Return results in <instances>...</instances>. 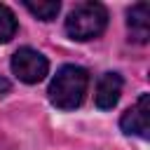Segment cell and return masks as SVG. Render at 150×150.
<instances>
[{
	"mask_svg": "<svg viewBox=\"0 0 150 150\" xmlns=\"http://www.w3.org/2000/svg\"><path fill=\"white\" fill-rule=\"evenodd\" d=\"M87 87H89V73L82 66L66 63L52 77L47 96H49L54 108H59V110H75V108L82 105Z\"/></svg>",
	"mask_w": 150,
	"mask_h": 150,
	"instance_id": "obj_1",
	"label": "cell"
},
{
	"mask_svg": "<svg viewBox=\"0 0 150 150\" xmlns=\"http://www.w3.org/2000/svg\"><path fill=\"white\" fill-rule=\"evenodd\" d=\"M108 26V9L101 2H80L66 16V33L77 42H87L98 38Z\"/></svg>",
	"mask_w": 150,
	"mask_h": 150,
	"instance_id": "obj_2",
	"label": "cell"
},
{
	"mask_svg": "<svg viewBox=\"0 0 150 150\" xmlns=\"http://www.w3.org/2000/svg\"><path fill=\"white\" fill-rule=\"evenodd\" d=\"M9 68L12 73L26 82V84H38L47 77L49 73V61L42 52L33 49V47H19L14 54H12V61H9Z\"/></svg>",
	"mask_w": 150,
	"mask_h": 150,
	"instance_id": "obj_3",
	"label": "cell"
},
{
	"mask_svg": "<svg viewBox=\"0 0 150 150\" xmlns=\"http://www.w3.org/2000/svg\"><path fill=\"white\" fill-rule=\"evenodd\" d=\"M120 129L127 136H138V138L150 136V94H141L138 101L122 112Z\"/></svg>",
	"mask_w": 150,
	"mask_h": 150,
	"instance_id": "obj_4",
	"label": "cell"
},
{
	"mask_svg": "<svg viewBox=\"0 0 150 150\" xmlns=\"http://www.w3.org/2000/svg\"><path fill=\"white\" fill-rule=\"evenodd\" d=\"M122 87L124 80L120 73H103L96 82V91H94V103L101 110H110L117 105L120 96H122Z\"/></svg>",
	"mask_w": 150,
	"mask_h": 150,
	"instance_id": "obj_5",
	"label": "cell"
},
{
	"mask_svg": "<svg viewBox=\"0 0 150 150\" xmlns=\"http://www.w3.org/2000/svg\"><path fill=\"white\" fill-rule=\"evenodd\" d=\"M127 30L134 42L145 45L150 38V5L148 2H136L127 9Z\"/></svg>",
	"mask_w": 150,
	"mask_h": 150,
	"instance_id": "obj_6",
	"label": "cell"
},
{
	"mask_svg": "<svg viewBox=\"0 0 150 150\" xmlns=\"http://www.w3.org/2000/svg\"><path fill=\"white\" fill-rule=\"evenodd\" d=\"M23 7L40 21H52L56 19L59 9H61V2L59 0H23Z\"/></svg>",
	"mask_w": 150,
	"mask_h": 150,
	"instance_id": "obj_7",
	"label": "cell"
},
{
	"mask_svg": "<svg viewBox=\"0 0 150 150\" xmlns=\"http://www.w3.org/2000/svg\"><path fill=\"white\" fill-rule=\"evenodd\" d=\"M16 28H19V23H16L14 12L7 5H0V45L9 42L16 35Z\"/></svg>",
	"mask_w": 150,
	"mask_h": 150,
	"instance_id": "obj_8",
	"label": "cell"
},
{
	"mask_svg": "<svg viewBox=\"0 0 150 150\" xmlns=\"http://www.w3.org/2000/svg\"><path fill=\"white\" fill-rule=\"evenodd\" d=\"M9 89H12V84H9V80L0 75V98H5V96L9 94Z\"/></svg>",
	"mask_w": 150,
	"mask_h": 150,
	"instance_id": "obj_9",
	"label": "cell"
}]
</instances>
